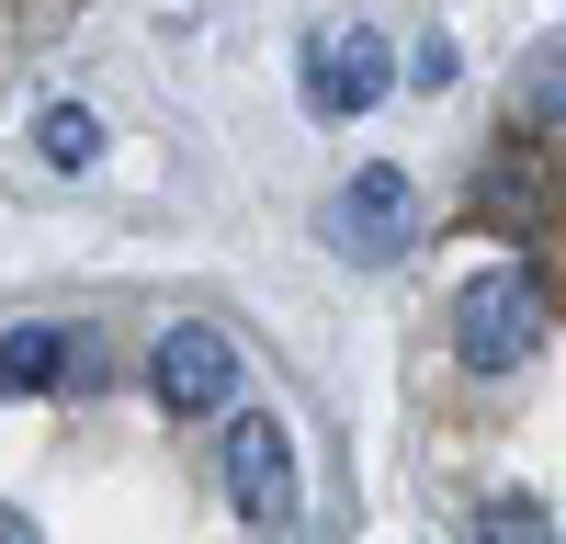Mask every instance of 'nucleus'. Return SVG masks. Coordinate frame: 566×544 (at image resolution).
I'll list each match as a JSON object with an SVG mask.
<instances>
[{
    "instance_id": "nucleus-1",
    "label": "nucleus",
    "mask_w": 566,
    "mask_h": 544,
    "mask_svg": "<svg viewBox=\"0 0 566 544\" xmlns=\"http://www.w3.org/2000/svg\"><path fill=\"white\" fill-rule=\"evenodd\" d=\"M544 329H555V306H544V272H522V261L476 272V284H464V306H453L464 375H522V363L544 352Z\"/></svg>"
},
{
    "instance_id": "nucleus-2",
    "label": "nucleus",
    "mask_w": 566,
    "mask_h": 544,
    "mask_svg": "<svg viewBox=\"0 0 566 544\" xmlns=\"http://www.w3.org/2000/svg\"><path fill=\"white\" fill-rule=\"evenodd\" d=\"M295 69H306V103H317L328 125H352V114H374V103H386V80H397V45H386V23H363V12H328V23L295 45Z\"/></svg>"
},
{
    "instance_id": "nucleus-3",
    "label": "nucleus",
    "mask_w": 566,
    "mask_h": 544,
    "mask_svg": "<svg viewBox=\"0 0 566 544\" xmlns=\"http://www.w3.org/2000/svg\"><path fill=\"white\" fill-rule=\"evenodd\" d=\"M216 465H227V511H239L250 533H295L306 477H295V431H283V420L239 408V420H227V442H216Z\"/></svg>"
},
{
    "instance_id": "nucleus-4",
    "label": "nucleus",
    "mask_w": 566,
    "mask_h": 544,
    "mask_svg": "<svg viewBox=\"0 0 566 544\" xmlns=\"http://www.w3.org/2000/svg\"><path fill=\"white\" fill-rule=\"evenodd\" d=\"M148 386H159V408H227L239 397V341L227 329H205V317H181V329H159V352H148Z\"/></svg>"
},
{
    "instance_id": "nucleus-5",
    "label": "nucleus",
    "mask_w": 566,
    "mask_h": 544,
    "mask_svg": "<svg viewBox=\"0 0 566 544\" xmlns=\"http://www.w3.org/2000/svg\"><path fill=\"white\" fill-rule=\"evenodd\" d=\"M328 239H340V261H397L419 239V205H408V170H352L340 205H328Z\"/></svg>"
},
{
    "instance_id": "nucleus-6",
    "label": "nucleus",
    "mask_w": 566,
    "mask_h": 544,
    "mask_svg": "<svg viewBox=\"0 0 566 544\" xmlns=\"http://www.w3.org/2000/svg\"><path fill=\"white\" fill-rule=\"evenodd\" d=\"M510 125L522 136H566V34H533L510 69Z\"/></svg>"
},
{
    "instance_id": "nucleus-7",
    "label": "nucleus",
    "mask_w": 566,
    "mask_h": 544,
    "mask_svg": "<svg viewBox=\"0 0 566 544\" xmlns=\"http://www.w3.org/2000/svg\"><path fill=\"white\" fill-rule=\"evenodd\" d=\"M69 386V329H12L0 341V397H45Z\"/></svg>"
},
{
    "instance_id": "nucleus-8",
    "label": "nucleus",
    "mask_w": 566,
    "mask_h": 544,
    "mask_svg": "<svg viewBox=\"0 0 566 544\" xmlns=\"http://www.w3.org/2000/svg\"><path fill=\"white\" fill-rule=\"evenodd\" d=\"M476 205H488L499 227H533V216H544V170H533V148H499V159L476 170Z\"/></svg>"
},
{
    "instance_id": "nucleus-9",
    "label": "nucleus",
    "mask_w": 566,
    "mask_h": 544,
    "mask_svg": "<svg viewBox=\"0 0 566 544\" xmlns=\"http://www.w3.org/2000/svg\"><path fill=\"white\" fill-rule=\"evenodd\" d=\"M476 544H555V511L533 488H499V499H476Z\"/></svg>"
},
{
    "instance_id": "nucleus-10",
    "label": "nucleus",
    "mask_w": 566,
    "mask_h": 544,
    "mask_svg": "<svg viewBox=\"0 0 566 544\" xmlns=\"http://www.w3.org/2000/svg\"><path fill=\"white\" fill-rule=\"evenodd\" d=\"M34 148H45V170H91L103 159V114H80V103H57L34 125Z\"/></svg>"
},
{
    "instance_id": "nucleus-11",
    "label": "nucleus",
    "mask_w": 566,
    "mask_h": 544,
    "mask_svg": "<svg viewBox=\"0 0 566 544\" xmlns=\"http://www.w3.org/2000/svg\"><path fill=\"white\" fill-rule=\"evenodd\" d=\"M0 544H45V533H34V522H23V511H0Z\"/></svg>"
}]
</instances>
